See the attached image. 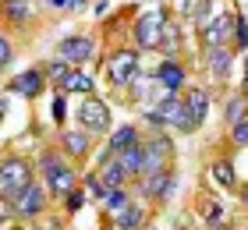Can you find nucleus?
<instances>
[{
	"label": "nucleus",
	"instance_id": "f257e3e1",
	"mask_svg": "<svg viewBox=\"0 0 248 230\" xmlns=\"http://www.w3.org/2000/svg\"><path fill=\"white\" fill-rule=\"evenodd\" d=\"M39 170H43L46 195H53V199H61V202L78 188V174H75L71 159H67L64 153H43L39 156Z\"/></svg>",
	"mask_w": 248,
	"mask_h": 230
},
{
	"label": "nucleus",
	"instance_id": "f03ea898",
	"mask_svg": "<svg viewBox=\"0 0 248 230\" xmlns=\"http://www.w3.org/2000/svg\"><path fill=\"white\" fill-rule=\"evenodd\" d=\"M170 21V11L167 7H153V11H142L131 25V39H135V50H160V39H163V29Z\"/></svg>",
	"mask_w": 248,
	"mask_h": 230
},
{
	"label": "nucleus",
	"instance_id": "7ed1b4c3",
	"mask_svg": "<svg viewBox=\"0 0 248 230\" xmlns=\"http://www.w3.org/2000/svg\"><path fill=\"white\" fill-rule=\"evenodd\" d=\"M32 181H36V177H32V163H29V159L25 156H7L4 163H0V199L15 202Z\"/></svg>",
	"mask_w": 248,
	"mask_h": 230
},
{
	"label": "nucleus",
	"instance_id": "20e7f679",
	"mask_svg": "<svg viewBox=\"0 0 248 230\" xmlns=\"http://www.w3.org/2000/svg\"><path fill=\"white\" fill-rule=\"evenodd\" d=\"M78 128L89 131V135H110L114 131V121H110V107L107 99L99 96H85L82 103H78Z\"/></svg>",
	"mask_w": 248,
	"mask_h": 230
},
{
	"label": "nucleus",
	"instance_id": "39448f33",
	"mask_svg": "<svg viewBox=\"0 0 248 230\" xmlns=\"http://www.w3.org/2000/svg\"><path fill=\"white\" fill-rule=\"evenodd\" d=\"M142 57L135 46H121V50L110 53V61H107V78H110V85L114 89H128L135 82V75L142 71Z\"/></svg>",
	"mask_w": 248,
	"mask_h": 230
},
{
	"label": "nucleus",
	"instance_id": "423d86ee",
	"mask_svg": "<svg viewBox=\"0 0 248 230\" xmlns=\"http://www.w3.org/2000/svg\"><path fill=\"white\" fill-rule=\"evenodd\" d=\"M174 188H177V177H174V170H170V167H167V170H156V174H149V177H139V181H135L139 202H145V199L167 202V199L174 195Z\"/></svg>",
	"mask_w": 248,
	"mask_h": 230
},
{
	"label": "nucleus",
	"instance_id": "0eeeda50",
	"mask_svg": "<svg viewBox=\"0 0 248 230\" xmlns=\"http://www.w3.org/2000/svg\"><path fill=\"white\" fill-rule=\"evenodd\" d=\"M156 113L163 117V128H174V131H181V135L199 131V124L191 121V110H188L185 96H170V99H163L160 107H156Z\"/></svg>",
	"mask_w": 248,
	"mask_h": 230
},
{
	"label": "nucleus",
	"instance_id": "6e6552de",
	"mask_svg": "<svg viewBox=\"0 0 248 230\" xmlns=\"http://www.w3.org/2000/svg\"><path fill=\"white\" fill-rule=\"evenodd\" d=\"M46 184H39V181H32L25 191L18 195L15 202H11V209H15L18 220H39L43 213H46Z\"/></svg>",
	"mask_w": 248,
	"mask_h": 230
},
{
	"label": "nucleus",
	"instance_id": "1a4fd4ad",
	"mask_svg": "<svg viewBox=\"0 0 248 230\" xmlns=\"http://www.w3.org/2000/svg\"><path fill=\"white\" fill-rule=\"evenodd\" d=\"M57 57L61 61H67L71 67H82V64H89L96 57V39L93 36H64L61 43H57Z\"/></svg>",
	"mask_w": 248,
	"mask_h": 230
},
{
	"label": "nucleus",
	"instance_id": "9d476101",
	"mask_svg": "<svg viewBox=\"0 0 248 230\" xmlns=\"http://www.w3.org/2000/svg\"><path fill=\"white\" fill-rule=\"evenodd\" d=\"M135 145H142V131L135 128V124H121V128H114L107 135V149H103V156H99V163L128 153V149H135Z\"/></svg>",
	"mask_w": 248,
	"mask_h": 230
},
{
	"label": "nucleus",
	"instance_id": "9b49d317",
	"mask_svg": "<svg viewBox=\"0 0 248 230\" xmlns=\"http://www.w3.org/2000/svg\"><path fill=\"white\" fill-rule=\"evenodd\" d=\"M43 89H46V75H43V67H25V71H18L7 82V92H15L18 99H36Z\"/></svg>",
	"mask_w": 248,
	"mask_h": 230
},
{
	"label": "nucleus",
	"instance_id": "f8f14e48",
	"mask_svg": "<svg viewBox=\"0 0 248 230\" xmlns=\"http://www.w3.org/2000/svg\"><path fill=\"white\" fill-rule=\"evenodd\" d=\"M202 46H206V50L231 46V50H234V15H220V18H213L209 25L202 29Z\"/></svg>",
	"mask_w": 248,
	"mask_h": 230
},
{
	"label": "nucleus",
	"instance_id": "ddd939ff",
	"mask_svg": "<svg viewBox=\"0 0 248 230\" xmlns=\"http://www.w3.org/2000/svg\"><path fill=\"white\" fill-rule=\"evenodd\" d=\"M57 92H61V96H82L85 99V96L96 92V78L89 71H82V67H71V71L57 82Z\"/></svg>",
	"mask_w": 248,
	"mask_h": 230
},
{
	"label": "nucleus",
	"instance_id": "4468645a",
	"mask_svg": "<svg viewBox=\"0 0 248 230\" xmlns=\"http://www.w3.org/2000/svg\"><path fill=\"white\" fill-rule=\"evenodd\" d=\"M93 149V135L82 128H61V153L67 159H85Z\"/></svg>",
	"mask_w": 248,
	"mask_h": 230
},
{
	"label": "nucleus",
	"instance_id": "2eb2a0df",
	"mask_svg": "<svg viewBox=\"0 0 248 230\" xmlns=\"http://www.w3.org/2000/svg\"><path fill=\"white\" fill-rule=\"evenodd\" d=\"M153 75H156V82H160L167 92H174V96L188 85V71H185V64H181V61H163Z\"/></svg>",
	"mask_w": 248,
	"mask_h": 230
},
{
	"label": "nucleus",
	"instance_id": "dca6fc26",
	"mask_svg": "<svg viewBox=\"0 0 248 230\" xmlns=\"http://www.w3.org/2000/svg\"><path fill=\"white\" fill-rule=\"evenodd\" d=\"M185 103H188V110H191V121L202 128V124L209 121V89H202V85L185 89Z\"/></svg>",
	"mask_w": 248,
	"mask_h": 230
},
{
	"label": "nucleus",
	"instance_id": "f3484780",
	"mask_svg": "<svg viewBox=\"0 0 248 230\" xmlns=\"http://www.w3.org/2000/svg\"><path fill=\"white\" fill-rule=\"evenodd\" d=\"M145 216H149V209H145V202H131L124 213L110 216V223H114L117 230H142L145 227Z\"/></svg>",
	"mask_w": 248,
	"mask_h": 230
},
{
	"label": "nucleus",
	"instance_id": "a211bd4d",
	"mask_svg": "<svg viewBox=\"0 0 248 230\" xmlns=\"http://www.w3.org/2000/svg\"><path fill=\"white\" fill-rule=\"evenodd\" d=\"M174 7H177V15L188 18V21H199L202 29L209 25V7H213V0H174Z\"/></svg>",
	"mask_w": 248,
	"mask_h": 230
},
{
	"label": "nucleus",
	"instance_id": "6ab92c4d",
	"mask_svg": "<svg viewBox=\"0 0 248 230\" xmlns=\"http://www.w3.org/2000/svg\"><path fill=\"white\" fill-rule=\"evenodd\" d=\"M96 170H99V177H103L107 191H117V188H131V177L124 174V167L117 163V156H114V159H107V163H99Z\"/></svg>",
	"mask_w": 248,
	"mask_h": 230
},
{
	"label": "nucleus",
	"instance_id": "aec40b11",
	"mask_svg": "<svg viewBox=\"0 0 248 230\" xmlns=\"http://www.w3.org/2000/svg\"><path fill=\"white\" fill-rule=\"evenodd\" d=\"M0 18L7 25H25L32 18V0H0Z\"/></svg>",
	"mask_w": 248,
	"mask_h": 230
},
{
	"label": "nucleus",
	"instance_id": "412c9836",
	"mask_svg": "<svg viewBox=\"0 0 248 230\" xmlns=\"http://www.w3.org/2000/svg\"><path fill=\"white\" fill-rule=\"evenodd\" d=\"M234 57H238V53H234L231 46H220V50H206V67H209V71L217 75V78H227V75H231Z\"/></svg>",
	"mask_w": 248,
	"mask_h": 230
},
{
	"label": "nucleus",
	"instance_id": "4be33fe9",
	"mask_svg": "<svg viewBox=\"0 0 248 230\" xmlns=\"http://www.w3.org/2000/svg\"><path fill=\"white\" fill-rule=\"evenodd\" d=\"M117 163L124 167V174H128L131 181H139V177H142V167H145V153H142V145H135V149H128V153H121V156H117Z\"/></svg>",
	"mask_w": 248,
	"mask_h": 230
},
{
	"label": "nucleus",
	"instance_id": "5701e85b",
	"mask_svg": "<svg viewBox=\"0 0 248 230\" xmlns=\"http://www.w3.org/2000/svg\"><path fill=\"white\" fill-rule=\"evenodd\" d=\"M181 29L174 25V21H167V29H163V39H160V53H167V61H177V50H181Z\"/></svg>",
	"mask_w": 248,
	"mask_h": 230
},
{
	"label": "nucleus",
	"instance_id": "b1692460",
	"mask_svg": "<svg viewBox=\"0 0 248 230\" xmlns=\"http://www.w3.org/2000/svg\"><path fill=\"white\" fill-rule=\"evenodd\" d=\"M213 177H217V184L223 191H238V174H234L231 159H217V163H213Z\"/></svg>",
	"mask_w": 248,
	"mask_h": 230
},
{
	"label": "nucleus",
	"instance_id": "393cba45",
	"mask_svg": "<svg viewBox=\"0 0 248 230\" xmlns=\"http://www.w3.org/2000/svg\"><path fill=\"white\" fill-rule=\"evenodd\" d=\"M223 121L231 124H241V121H248V99H241V96H231L227 99V107H223Z\"/></svg>",
	"mask_w": 248,
	"mask_h": 230
},
{
	"label": "nucleus",
	"instance_id": "a878e982",
	"mask_svg": "<svg viewBox=\"0 0 248 230\" xmlns=\"http://www.w3.org/2000/svg\"><path fill=\"white\" fill-rule=\"evenodd\" d=\"M103 202H107V213H110V216H117V213L128 209L135 199H131V188H117V191H107V199H103Z\"/></svg>",
	"mask_w": 248,
	"mask_h": 230
},
{
	"label": "nucleus",
	"instance_id": "bb28decb",
	"mask_svg": "<svg viewBox=\"0 0 248 230\" xmlns=\"http://www.w3.org/2000/svg\"><path fill=\"white\" fill-rule=\"evenodd\" d=\"M248 50V21L245 15H234V53H245Z\"/></svg>",
	"mask_w": 248,
	"mask_h": 230
},
{
	"label": "nucleus",
	"instance_id": "cd10ccee",
	"mask_svg": "<svg viewBox=\"0 0 248 230\" xmlns=\"http://www.w3.org/2000/svg\"><path fill=\"white\" fill-rule=\"evenodd\" d=\"M67 71H71V64H67V61H61V57H53V61H50L46 67H43V75H46V82H53V85H57V82H61V78H64Z\"/></svg>",
	"mask_w": 248,
	"mask_h": 230
},
{
	"label": "nucleus",
	"instance_id": "c85d7f7f",
	"mask_svg": "<svg viewBox=\"0 0 248 230\" xmlns=\"http://www.w3.org/2000/svg\"><path fill=\"white\" fill-rule=\"evenodd\" d=\"M82 184H85L89 195H96V199H107V184H103V177H99V170H89V174L82 177Z\"/></svg>",
	"mask_w": 248,
	"mask_h": 230
},
{
	"label": "nucleus",
	"instance_id": "c756f323",
	"mask_svg": "<svg viewBox=\"0 0 248 230\" xmlns=\"http://www.w3.org/2000/svg\"><path fill=\"white\" fill-rule=\"evenodd\" d=\"M11 61H15V43H11V36L4 29H0V71H7Z\"/></svg>",
	"mask_w": 248,
	"mask_h": 230
},
{
	"label": "nucleus",
	"instance_id": "7c9ffc66",
	"mask_svg": "<svg viewBox=\"0 0 248 230\" xmlns=\"http://www.w3.org/2000/svg\"><path fill=\"white\" fill-rule=\"evenodd\" d=\"M82 205H85V191H78V188H75V191H71V195L64 199V209L71 213V216H75L78 209H82Z\"/></svg>",
	"mask_w": 248,
	"mask_h": 230
},
{
	"label": "nucleus",
	"instance_id": "2f4dec72",
	"mask_svg": "<svg viewBox=\"0 0 248 230\" xmlns=\"http://www.w3.org/2000/svg\"><path fill=\"white\" fill-rule=\"evenodd\" d=\"M231 142L234 145H248V121H241V124L231 128Z\"/></svg>",
	"mask_w": 248,
	"mask_h": 230
},
{
	"label": "nucleus",
	"instance_id": "473e14b6",
	"mask_svg": "<svg viewBox=\"0 0 248 230\" xmlns=\"http://www.w3.org/2000/svg\"><path fill=\"white\" fill-rule=\"evenodd\" d=\"M64 107H67V96L57 92V99H53V121H57V124H64Z\"/></svg>",
	"mask_w": 248,
	"mask_h": 230
},
{
	"label": "nucleus",
	"instance_id": "72a5a7b5",
	"mask_svg": "<svg viewBox=\"0 0 248 230\" xmlns=\"http://www.w3.org/2000/svg\"><path fill=\"white\" fill-rule=\"evenodd\" d=\"M202 213H206L209 220H220V202H213V199H209V202H206V209H202Z\"/></svg>",
	"mask_w": 248,
	"mask_h": 230
},
{
	"label": "nucleus",
	"instance_id": "f704fd0d",
	"mask_svg": "<svg viewBox=\"0 0 248 230\" xmlns=\"http://www.w3.org/2000/svg\"><path fill=\"white\" fill-rule=\"evenodd\" d=\"M107 7H110L107 0H96V7H93V11H96V18H103V15H107Z\"/></svg>",
	"mask_w": 248,
	"mask_h": 230
},
{
	"label": "nucleus",
	"instance_id": "c9c22d12",
	"mask_svg": "<svg viewBox=\"0 0 248 230\" xmlns=\"http://www.w3.org/2000/svg\"><path fill=\"white\" fill-rule=\"evenodd\" d=\"M89 4V0H67V11H82Z\"/></svg>",
	"mask_w": 248,
	"mask_h": 230
},
{
	"label": "nucleus",
	"instance_id": "e433bc0d",
	"mask_svg": "<svg viewBox=\"0 0 248 230\" xmlns=\"http://www.w3.org/2000/svg\"><path fill=\"white\" fill-rule=\"evenodd\" d=\"M43 4H53V7H61V11H67V0H43Z\"/></svg>",
	"mask_w": 248,
	"mask_h": 230
},
{
	"label": "nucleus",
	"instance_id": "4c0bfd02",
	"mask_svg": "<svg viewBox=\"0 0 248 230\" xmlns=\"http://www.w3.org/2000/svg\"><path fill=\"white\" fill-rule=\"evenodd\" d=\"M4 113H7V99L0 96V121H4Z\"/></svg>",
	"mask_w": 248,
	"mask_h": 230
},
{
	"label": "nucleus",
	"instance_id": "58836bf2",
	"mask_svg": "<svg viewBox=\"0 0 248 230\" xmlns=\"http://www.w3.org/2000/svg\"><path fill=\"white\" fill-rule=\"evenodd\" d=\"M241 92H245V99H248V71H245V85H241Z\"/></svg>",
	"mask_w": 248,
	"mask_h": 230
},
{
	"label": "nucleus",
	"instance_id": "ea45409f",
	"mask_svg": "<svg viewBox=\"0 0 248 230\" xmlns=\"http://www.w3.org/2000/svg\"><path fill=\"white\" fill-rule=\"evenodd\" d=\"M241 199H245V205H248V184H245V188H241Z\"/></svg>",
	"mask_w": 248,
	"mask_h": 230
},
{
	"label": "nucleus",
	"instance_id": "a19ab883",
	"mask_svg": "<svg viewBox=\"0 0 248 230\" xmlns=\"http://www.w3.org/2000/svg\"><path fill=\"white\" fill-rule=\"evenodd\" d=\"M103 230H117V227H114V223H107V227H103Z\"/></svg>",
	"mask_w": 248,
	"mask_h": 230
},
{
	"label": "nucleus",
	"instance_id": "79ce46f5",
	"mask_svg": "<svg viewBox=\"0 0 248 230\" xmlns=\"http://www.w3.org/2000/svg\"><path fill=\"white\" fill-rule=\"evenodd\" d=\"M32 4H36V0H32Z\"/></svg>",
	"mask_w": 248,
	"mask_h": 230
}]
</instances>
